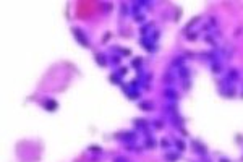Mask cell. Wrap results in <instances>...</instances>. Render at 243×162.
Returning a JSON list of instances; mask_svg holds the SVG:
<instances>
[{
	"label": "cell",
	"instance_id": "6da1fadb",
	"mask_svg": "<svg viewBox=\"0 0 243 162\" xmlns=\"http://www.w3.org/2000/svg\"><path fill=\"white\" fill-rule=\"evenodd\" d=\"M73 36H75V39L80 42V44L83 46V47H89V41H88V37L84 36V33L80 29V28H73Z\"/></svg>",
	"mask_w": 243,
	"mask_h": 162
},
{
	"label": "cell",
	"instance_id": "7a4b0ae2",
	"mask_svg": "<svg viewBox=\"0 0 243 162\" xmlns=\"http://www.w3.org/2000/svg\"><path fill=\"white\" fill-rule=\"evenodd\" d=\"M164 96H166L169 101H175L177 97H178L177 91H175V89H172V88H167V89H164Z\"/></svg>",
	"mask_w": 243,
	"mask_h": 162
},
{
	"label": "cell",
	"instance_id": "3957f363",
	"mask_svg": "<svg viewBox=\"0 0 243 162\" xmlns=\"http://www.w3.org/2000/svg\"><path fill=\"white\" fill-rule=\"evenodd\" d=\"M122 139H123L125 143H131V141L136 139V133H135V131H126V133L122 135Z\"/></svg>",
	"mask_w": 243,
	"mask_h": 162
},
{
	"label": "cell",
	"instance_id": "277c9868",
	"mask_svg": "<svg viewBox=\"0 0 243 162\" xmlns=\"http://www.w3.org/2000/svg\"><path fill=\"white\" fill-rule=\"evenodd\" d=\"M44 107H46V109H47L49 112H54V110H55L57 107H59V104H57V102H55L54 99H47V101L44 102Z\"/></svg>",
	"mask_w": 243,
	"mask_h": 162
},
{
	"label": "cell",
	"instance_id": "5b68a950",
	"mask_svg": "<svg viewBox=\"0 0 243 162\" xmlns=\"http://www.w3.org/2000/svg\"><path fill=\"white\" fill-rule=\"evenodd\" d=\"M135 125H136L138 130H148V126H149V123H148L146 120H141V118L135 120Z\"/></svg>",
	"mask_w": 243,
	"mask_h": 162
},
{
	"label": "cell",
	"instance_id": "8992f818",
	"mask_svg": "<svg viewBox=\"0 0 243 162\" xmlns=\"http://www.w3.org/2000/svg\"><path fill=\"white\" fill-rule=\"evenodd\" d=\"M191 144L196 147V152H198V154H203V156L206 154V147H204L203 144H199V141H193Z\"/></svg>",
	"mask_w": 243,
	"mask_h": 162
},
{
	"label": "cell",
	"instance_id": "52a82bcc",
	"mask_svg": "<svg viewBox=\"0 0 243 162\" xmlns=\"http://www.w3.org/2000/svg\"><path fill=\"white\" fill-rule=\"evenodd\" d=\"M96 62H97V65L99 67H105L107 65V60L102 54H96Z\"/></svg>",
	"mask_w": 243,
	"mask_h": 162
},
{
	"label": "cell",
	"instance_id": "ba28073f",
	"mask_svg": "<svg viewBox=\"0 0 243 162\" xmlns=\"http://www.w3.org/2000/svg\"><path fill=\"white\" fill-rule=\"evenodd\" d=\"M141 44H144L143 47H144L146 50H151V52H154V50H156V47H154V44H152L151 41H146V39H143V41H141Z\"/></svg>",
	"mask_w": 243,
	"mask_h": 162
},
{
	"label": "cell",
	"instance_id": "9c48e42d",
	"mask_svg": "<svg viewBox=\"0 0 243 162\" xmlns=\"http://www.w3.org/2000/svg\"><path fill=\"white\" fill-rule=\"evenodd\" d=\"M166 159H167L169 162H175V160L180 159V156H178V154H175V152H169V154H166Z\"/></svg>",
	"mask_w": 243,
	"mask_h": 162
},
{
	"label": "cell",
	"instance_id": "30bf717a",
	"mask_svg": "<svg viewBox=\"0 0 243 162\" xmlns=\"http://www.w3.org/2000/svg\"><path fill=\"white\" fill-rule=\"evenodd\" d=\"M188 75H190V72H188V70L185 68V67H180V70H178V76H180V78H183V80H185V78H187Z\"/></svg>",
	"mask_w": 243,
	"mask_h": 162
},
{
	"label": "cell",
	"instance_id": "8fae6325",
	"mask_svg": "<svg viewBox=\"0 0 243 162\" xmlns=\"http://www.w3.org/2000/svg\"><path fill=\"white\" fill-rule=\"evenodd\" d=\"M227 75H228V78H230V80H233V81L240 78V75H238V72H237V70H230V72H228Z\"/></svg>",
	"mask_w": 243,
	"mask_h": 162
},
{
	"label": "cell",
	"instance_id": "7c38bea8",
	"mask_svg": "<svg viewBox=\"0 0 243 162\" xmlns=\"http://www.w3.org/2000/svg\"><path fill=\"white\" fill-rule=\"evenodd\" d=\"M139 109L148 112V110H151V109H152V104H151V102H141V104H139Z\"/></svg>",
	"mask_w": 243,
	"mask_h": 162
},
{
	"label": "cell",
	"instance_id": "4fadbf2b",
	"mask_svg": "<svg viewBox=\"0 0 243 162\" xmlns=\"http://www.w3.org/2000/svg\"><path fill=\"white\" fill-rule=\"evenodd\" d=\"M175 146L178 147V151H185V147H187V146H185V143L180 141V139H175Z\"/></svg>",
	"mask_w": 243,
	"mask_h": 162
},
{
	"label": "cell",
	"instance_id": "5bb4252c",
	"mask_svg": "<svg viewBox=\"0 0 243 162\" xmlns=\"http://www.w3.org/2000/svg\"><path fill=\"white\" fill-rule=\"evenodd\" d=\"M144 146H146V147H149V149H152V147L156 146L154 139H152V138H148V139H146V143H144Z\"/></svg>",
	"mask_w": 243,
	"mask_h": 162
},
{
	"label": "cell",
	"instance_id": "9a60e30c",
	"mask_svg": "<svg viewBox=\"0 0 243 162\" xmlns=\"http://www.w3.org/2000/svg\"><path fill=\"white\" fill-rule=\"evenodd\" d=\"M128 96H130V99H138L139 93H138V91H128Z\"/></svg>",
	"mask_w": 243,
	"mask_h": 162
},
{
	"label": "cell",
	"instance_id": "2e32d148",
	"mask_svg": "<svg viewBox=\"0 0 243 162\" xmlns=\"http://www.w3.org/2000/svg\"><path fill=\"white\" fill-rule=\"evenodd\" d=\"M131 65H133L135 68H139V67H141V59H139V57H138V59H135V60L131 62Z\"/></svg>",
	"mask_w": 243,
	"mask_h": 162
},
{
	"label": "cell",
	"instance_id": "e0dca14e",
	"mask_svg": "<svg viewBox=\"0 0 243 162\" xmlns=\"http://www.w3.org/2000/svg\"><path fill=\"white\" fill-rule=\"evenodd\" d=\"M182 63H183V57H177V60H174V65L175 67H180Z\"/></svg>",
	"mask_w": 243,
	"mask_h": 162
},
{
	"label": "cell",
	"instance_id": "ac0fdd59",
	"mask_svg": "<svg viewBox=\"0 0 243 162\" xmlns=\"http://www.w3.org/2000/svg\"><path fill=\"white\" fill-rule=\"evenodd\" d=\"M152 123H154L156 128H162V126H164V122H161V120H154Z\"/></svg>",
	"mask_w": 243,
	"mask_h": 162
},
{
	"label": "cell",
	"instance_id": "d6986e66",
	"mask_svg": "<svg viewBox=\"0 0 243 162\" xmlns=\"http://www.w3.org/2000/svg\"><path fill=\"white\" fill-rule=\"evenodd\" d=\"M118 76H120V75L115 73V75H112V76H110V80H112V81H115V83H120V78H118Z\"/></svg>",
	"mask_w": 243,
	"mask_h": 162
},
{
	"label": "cell",
	"instance_id": "ffe728a7",
	"mask_svg": "<svg viewBox=\"0 0 243 162\" xmlns=\"http://www.w3.org/2000/svg\"><path fill=\"white\" fill-rule=\"evenodd\" d=\"M118 75H120V76H125V75H126V67L120 68V70H118Z\"/></svg>",
	"mask_w": 243,
	"mask_h": 162
},
{
	"label": "cell",
	"instance_id": "44dd1931",
	"mask_svg": "<svg viewBox=\"0 0 243 162\" xmlns=\"http://www.w3.org/2000/svg\"><path fill=\"white\" fill-rule=\"evenodd\" d=\"M151 39H152V41H157V39H159V31H154L152 36H151Z\"/></svg>",
	"mask_w": 243,
	"mask_h": 162
},
{
	"label": "cell",
	"instance_id": "7402d4cb",
	"mask_svg": "<svg viewBox=\"0 0 243 162\" xmlns=\"http://www.w3.org/2000/svg\"><path fill=\"white\" fill-rule=\"evenodd\" d=\"M219 70H220L219 63H216V65H212V72H214V73H219Z\"/></svg>",
	"mask_w": 243,
	"mask_h": 162
},
{
	"label": "cell",
	"instance_id": "603a6c76",
	"mask_svg": "<svg viewBox=\"0 0 243 162\" xmlns=\"http://www.w3.org/2000/svg\"><path fill=\"white\" fill-rule=\"evenodd\" d=\"M133 13H135V16H136V13H139V7H138L136 3L133 5Z\"/></svg>",
	"mask_w": 243,
	"mask_h": 162
},
{
	"label": "cell",
	"instance_id": "cb8c5ba5",
	"mask_svg": "<svg viewBox=\"0 0 243 162\" xmlns=\"http://www.w3.org/2000/svg\"><path fill=\"white\" fill-rule=\"evenodd\" d=\"M135 20H136L138 23H143V21H144V16H143V15H138V16H135Z\"/></svg>",
	"mask_w": 243,
	"mask_h": 162
},
{
	"label": "cell",
	"instance_id": "d4e9b609",
	"mask_svg": "<svg viewBox=\"0 0 243 162\" xmlns=\"http://www.w3.org/2000/svg\"><path fill=\"white\" fill-rule=\"evenodd\" d=\"M91 151H94V152H96V151H97V152H101V147H99V146H91Z\"/></svg>",
	"mask_w": 243,
	"mask_h": 162
},
{
	"label": "cell",
	"instance_id": "484cf974",
	"mask_svg": "<svg viewBox=\"0 0 243 162\" xmlns=\"http://www.w3.org/2000/svg\"><path fill=\"white\" fill-rule=\"evenodd\" d=\"M112 63H115V65L120 63V57H112Z\"/></svg>",
	"mask_w": 243,
	"mask_h": 162
},
{
	"label": "cell",
	"instance_id": "4316f807",
	"mask_svg": "<svg viewBox=\"0 0 243 162\" xmlns=\"http://www.w3.org/2000/svg\"><path fill=\"white\" fill-rule=\"evenodd\" d=\"M149 28H151V24H148V26H144V28H143V29H141V33H143V34H146V31L149 29Z\"/></svg>",
	"mask_w": 243,
	"mask_h": 162
},
{
	"label": "cell",
	"instance_id": "83f0119b",
	"mask_svg": "<svg viewBox=\"0 0 243 162\" xmlns=\"http://www.w3.org/2000/svg\"><path fill=\"white\" fill-rule=\"evenodd\" d=\"M115 162H126V159H123V157H118Z\"/></svg>",
	"mask_w": 243,
	"mask_h": 162
},
{
	"label": "cell",
	"instance_id": "f1b7e54d",
	"mask_svg": "<svg viewBox=\"0 0 243 162\" xmlns=\"http://www.w3.org/2000/svg\"><path fill=\"white\" fill-rule=\"evenodd\" d=\"M161 144H162V146H164V147H167V146H169V143H167V141H166V139H164V141H162V143H161Z\"/></svg>",
	"mask_w": 243,
	"mask_h": 162
},
{
	"label": "cell",
	"instance_id": "f546056e",
	"mask_svg": "<svg viewBox=\"0 0 243 162\" xmlns=\"http://www.w3.org/2000/svg\"><path fill=\"white\" fill-rule=\"evenodd\" d=\"M220 162H230V160H228V159H220Z\"/></svg>",
	"mask_w": 243,
	"mask_h": 162
}]
</instances>
